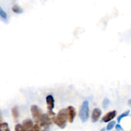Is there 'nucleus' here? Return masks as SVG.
<instances>
[{"mask_svg": "<svg viewBox=\"0 0 131 131\" xmlns=\"http://www.w3.org/2000/svg\"><path fill=\"white\" fill-rule=\"evenodd\" d=\"M12 115L14 120L17 121L18 117H19V111H18V109L17 106H14V107H13L12 108Z\"/></svg>", "mask_w": 131, "mask_h": 131, "instance_id": "9d476101", "label": "nucleus"}, {"mask_svg": "<svg viewBox=\"0 0 131 131\" xmlns=\"http://www.w3.org/2000/svg\"><path fill=\"white\" fill-rule=\"evenodd\" d=\"M67 110V120L70 123H72L74 122V118L76 115V112L73 106H69Z\"/></svg>", "mask_w": 131, "mask_h": 131, "instance_id": "39448f33", "label": "nucleus"}, {"mask_svg": "<svg viewBox=\"0 0 131 131\" xmlns=\"http://www.w3.org/2000/svg\"><path fill=\"white\" fill-rule=\"evenodd\" d=\"M22 126L23 127L25 131H30L32 127L33 126V122L30 119H26L24 121H23Z\"/></svg>", "mask_w": 131, "mask_h": 131, "instance_id": "1a4fd4ad", "label": "nucleus"}, {"mask_svg": "<svg viewBox=\"0 0 131 131\" xmlns=\"http://www.w3.org/2000/svg\"><path fill=\"white\" fill-rule=\"evenodd\" d=\"M101 131H106V129H105V128H102L101 130Z\"/></svg>", "mask_w": 131, "mask_h": 131, "instance_id": "412c9836", "label": "nucleus"}, {"mask_svg": "<svg viewBox=\"0 0 131 131\" xmlns=\"http://www.w3.org/2000/svg\"><path fill=\"white\" fill-rule=\"evenodd\" d=\"M38 123L40 125L39 128L42 131H49V126L51 124V121L47 114L42 115Z\"/></svg>", "mask_w": 131, "mask_h": 131, "instance_id": "7ed1b4c3", "label": "nucleus"}, {"mask_svg": "<svg viewBox=\"0 0 131 131\" xmlns=\"http://www.w3.org/2000/svg\"><path fill=\"white\" fill-rule=\"evenodd\" d=\"M2 122V117H1V114H0V124Z\"/></svg>", "mask_w": 131, "mask_h": 131, "instance_id": "aec40b11", "label": "nucleus"}, {"mask_svg": "<svg viewBox=\"0 0 131 131\" xmlns=\"http://www.w3.org/2000/svg\"><path fill=\"white\" fill-rule=\"evenodd\" d=\"M129 113H130V110H128V111H127L126 112L124 113H122V115H120V116H119L117 118V121H118V122L120 123V122H121L122 119L124 118V117H126V116H129Z\"/></svg>", "mask_w": 131, "mask_h": 131, "instance_id": "ddd939ff", "label": "nucleus"}, {"mask_svg": "<svg viewBox=\"0 0 131 131\" xmlns=\"http://www.w3.org/2000/svg\"><path fill=\"white\" fill-rule=\"evenodd\" d=\"M0 16L3 19H6V14L5 13V12L2 9V8L0 6Z\"/></svg>", "mask_w": 131, "mask_h": 131, "instance_id": "f3484780", "label": "nucleus"}, {"mask_svg": "<svg viewBox=\"0 0 131 131\" xmlns=\"http://www.w3.org/2000/svg\"><path fill=\"white\" fill-rule=\"evenodd\" d=\"M12 11L16 13V14H21V13L23 12V9L20 7H19L17 5H14L12 7Z\"/></svg>", "mask_w": 131, "mask_h": 131, "instance_id": "f8f14e48", "label": "nucleus"}, {"mask_svg": "<svg viewBox=\"0 0 131 131\" xmlns=\"http://www.w3.org/2000/svg\"><path fill=\"white\" fill-rule=\"evenodd\" d=\"M110 101L109 100V99L106 98L104 99L103 102H102V107L104 109H107L109 105H110Z\"/></svg>", "mask_w": 131, "mask_h": 131, "instance_id": "4468645a", "label": "nucleus"}, {"mask_svg": "<svg viewBox=\"0 0 131 131\" xmlns=\"http://www.w3.org/2000/svg\"><path fill=\"white\" fill-rule=\"evenodd\" d=\"M79 117L83 123L88 121L89 118V102L85 101L83 102L79 110Z\"/></svg>", "mask_w": 131, "mask_h": 131, "instance_id": "f03ea898", "label": "nucleus"}, {"mask_svg": "<svg viewBox=\"0 0 131 131\" xmlns=\"http://www.w3.org/2000/svg\"><path fill=\"white\" fill-rule=\"evenodd\" d=\"M116 130L117 131H122L124 130V129L122 128V127L120 125V124H117L116 125V127H115Z\"/></svg>", "mask_w": 131, "mask_h": 131, "instance_id": "6ab92c4d", "label": "nucleus"}, {"mask_svg": "<svg viewBox=\"0 0 131 131\" xmlns=\"http://www.w3.org/2000/svg\"><path fill=\"white\" fill-rule=\"evenodd\" d=\"M116 111H110V112H109L108 113H107L106 115H104V116H103V118H102V121L105 123L111 122V120H113V119L116 116Z\"/></svg>", "mask_w": 131, "mask_h": 131, "instance_id": "0eeeda50", "label": "nucleus"}, {"mask_svg": "<svg viewBox=\"0 0 131 131\" xmlns=\"http://www.w3.org/2000/svg\"><path fill=\"white\" fill-rule=\"evenodd\" d=\"M46 102H47L48 111H52L54 107V100L53 97L51 95H47L46 97Z\"/></svg>", "mask_w": 131, "mask_h": 131, "instance_id": "6e6552de", "label": "nucleus"}, {"mask_svg": "<svg viewBox=\"0 0 131 131\" xmlns=\"http://www.w3.org/2000/svg\"><path fill=\"white\" fill-rule=\"evenodd\" d=\"M31 115L33 118H34L35 121L36 123H38L40 119L41 116L42 114L41 113V111L38 106L36 105H32L31 106Z\"/></svg>", "mask_w": 131, "mask_h": 131, "instance_id": "20e7f679", "label": "nucleus"}, {"mask_svg": "<svg viewBox=\"0 0 131 131\" xmlns=\"http://www.w3.org/2000/svg\"><path fill=\"white\" fill-rule=\"evenodd\" d=\"M30 131H40V129L39 126L36 124V125H34L33 127H32V128L31 129Z\"/></svg>", "mask_w": 131, "mask_h": 131, "instance_id": "a211bd4d", "label": "nucleus"}, {"mask_svg": "<svg viewBox=\"0 0 131 131\" xmlns=\"http://www.w3.org/2000/svg\"><path fill=\"white\" fill-rule=\"evenodd\" d=\"M52 121L60 129H65L67 121V114L66 109H62L58 112L56 116H54Z\"/></svg>", "mask_w": 131, "mask_h": 131, "instance_id": "f257e3e1", "label": "nucleus"}, {"mask_svg": "<svg viewBox=\"0 0 131 131\" xmlns=\"http://www.w3.org/2000/svg\"><path fill=\"white\" fill-rule=\"evenodd\" d=\"M0 131H10L7 123L1 122L0 124Z\"/></svg>", "mask_w": 131, "mask_h": 131, "instance_id": "9b49d317", "label": "nucleus"}, {"mask_svg": "<svg viewBox=\"0 0 131 131\" xmlns=\"http://www.w3.org/2000/svg\"><path fill=\"white\" fill-rule=\"evenodd\" d=\"M101 113H102V111H101L99 108H95L94 110H93V112H92V122H97L99 120V119L100 116H101Z\"/></svg>", "mask_w": 131, "mask_h": 131, "instance_id": "423d86ee", "label": "nucleus"}, {"mask_svg": "<svg viewBox=\"0 0 131 131\" xmlns=\"http://www.w3.org/2000/svg\"><path fill=\"white\" fill-rule=\"evenodd\" d=\"M15 131H25L23 127L20 124H17L15 126Z\"/></svg>", "mask_w": 131, "mask_h": 131, "instance_id": "dca6fc26", "label": "nucleus"}, {"mask_svg": "<svg viewBox=\"0 0 131 131\" xmlns=\"http://www.w3.org/2000/svg\"><path fill=\"white\" fill-rule=\"evenodd\" d=\"M115 124H116V122L115 121H112L110 123H109V124L107 125V127H106V130H111L113 129L114 126L115 125Z\"/></svg>", "mask_w": 131, "mask_h": 131, "instance_id": "2eb2a0df", "label": "nucleus"}]
</instances>
